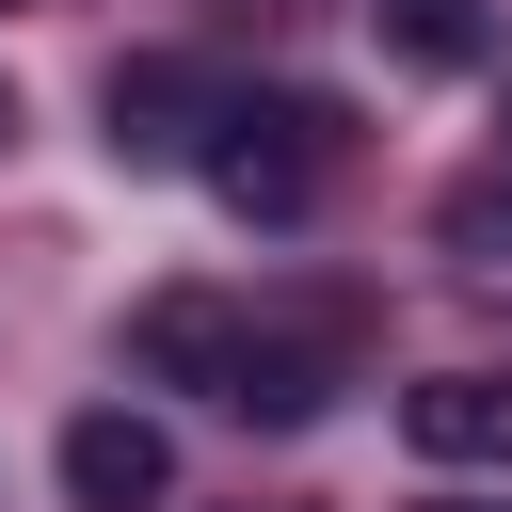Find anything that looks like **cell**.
<instances>
[{"label":"cell","mask_w":512,"mask_h":512,"mask_svg":"<svg viewBox=\"0 0 512 512\" xmlns=\"http://www.w3.org/2000/svg\"><path fill=\"white\" fill-rule=\"evenodd\" d=\"M384 48L400 64H480V16L464 0H384Z\"/></svg>","instance_id":"cell-6"},{"label":"cell","mask_w":512,"mask_h":512,"mask_svg":"<svg viewBox=\"0 0 512 512\" xmlns=\"http://www.w3.org/2000/svg\"><path fill=\"white\" fill-rule=\"evenodd\" d=\"M320 176H336V112H320V96H224V128H208V192H224L240 224H304Z\"/></svg>","instance_id":"cell-1"},{"label":"cell","mask_w":512,"mask_h":512,"mask_svg":"<svg viewBox=\"0 0 512 512\" xmlns=\"http://www.w3.org/2000/svg\"><path fill=\"white\" fill-rule=\"evenodd\" d=\"M240 352H256V320H240L224 288H160V304L128 320V368H144V384H208V400H240Z\"/></svg>","instance_id":"cell-2"},{"label":"cell","mask_w":512,"mask_h":512,"mask_svg":"<svg viewBox=\"0 0 512 512\" xmlns=\"http://www.w3.org/2000/svg\"><path fill=\"white\" fill-rule=\"evenodd\" d=\"M448 240H464L480 272H512V160H480V176L448 192Z\"/></svg>","instance_id":"cell-7"},{"label":"cell","mask_w":512,"mask_h":512,"mask_svg":"<svg viewBox=\"0 0 512 512\" xmlns=\"http://www.w3.org/2000/svg\"><path fill=\"white\" fill-rule=\"evenodd\" d=\"M0 128H16V96H0Z\"/></svg>","instance_id":"cell-8"},{"label":"cell","mask_w":512,"mask_h":512,"mask_svg":"<svg viewBox=\"0 0 512 512\" xmlns=\"http://www.w3.org/2000/svg\"><path fill=\"white\" fill-rule=\"evenodd\" d=\"M64 496H80V512H160V496H176V448H160V416H128V400L64 416Z\"/></svg>","instance_id":"cell-3"},{"label":"cell","mask_w":512,"mask_h":512,"mask_svg":"<svg viewBox=\"0 0 512 512\" xmlns=\"http://www.w3.org/2000/svg\"><path fill=\"white\" fill-rule=\"evenodd\" d=\"M208 128H224L208 64H176V48L112 64V144H128V160H208Z\"/></svg>","instance_id":"cell-4"},{"label":"cell","mask_w":512,"mask_h":512,"mask_svg":"<svg viewBox=\"0 0 512 512\" xmlns=\"http://www.w3.org/2000/svg\"><path fill=\"white\" fill-rule=\"evenodd\" d=\"M0 16H16V0H0Z\"/></svg>","instance_id":"cell-9"},{"label":"cell","mask_w":512,"mask_h":512,"mask_svg":"<svg viewBox=\"0 0 512 512\" xmlns=\"http://www.w3.org/2000/svg\"><path fill=\"white\" fill-rule=\"evenodd\" d=\"M400 432H416L432 464L512 480V368H432V384H400Z\"/></svg>","instance_id":"cell-5"}]
</instances>
